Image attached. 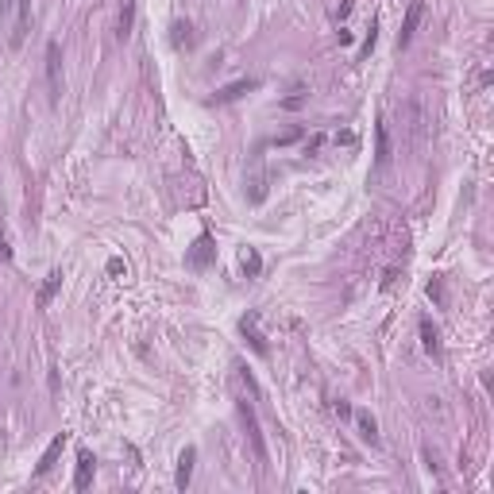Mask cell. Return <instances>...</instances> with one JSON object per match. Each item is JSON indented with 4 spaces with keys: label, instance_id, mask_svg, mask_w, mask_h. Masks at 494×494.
I'll use <instances>...</instances> for the list:
<instances>
[{
    "label": "cell",
    "instance_id": "cell-4",
    "mask_svg": "<svg viewBox=\"0 0 494 494\" xmlns=\"http://www.w3.org/2000/svg\"><path fill=\"white\" fill-rule=\"evenodd\" d=\"M421 16H425V4L421 0H413L406 8V20H402V31H398V50H406L409 43H413V35H417V23H421Z\"/></svg>",
    "mask_w": 494,
    "mask_h": 494
},
{
    "label": "cell",
    "instance_id": "cell-14",
    "mask_svg": "<svg viewBox=\"0 0 494 494\" xmlns=\"http://www.w3.org/2000/svg\"><path fill=\"white\" fill-rule=\"evenodd\" d=\"M421 344H425V351L429 356H440V336H436V329H433V320H421Z\"/></svg>",
    "mask_w": 494,
    "mask_h": 494
},
{
    "label": "cell",
    "instance_id": "cell-15",
    "mask_svg": "<svg viewBox=\"0 0 494 494\" xmlns=\"http://www.w3.org/2000/svg\"><path fill=\"white\" fill-rule=\"evenodd\" d=\"M356 425H359V436L367 440V444H378V425L371 413H356Z\"/></svg>",
    "mask_w": 494,
    "mask_h": 494
},
{
    "label": "cell",
    "instance_id": "cell-3",
    "mask_svg": "<svg viewBox=\"0 0 494 494\" xmlns=\"http://www.w3.org/2000/svg\"><path fill=\"white\" fill-rule=\"evenodd\" d=\"M240 417H243V425H247V436H251L255 460H259V467H267V444H263V433H259V417H255V406L247 398H240Z\"/></svg>",
    "mask_w": 494,
    "mask_h": 494
},
{
    "label": "cell",
    "instance_id": "cell-10",
    "mask_svg": "<svg viewBox=\"0 0 494 494\" xmlns=\"http://www.w3.org/2000/svg\"><path fill=\"white\" fill-rule=\"evenodd\" d=\"M213 236H201V240L194 243V251H189V267H197V271H201V267H209V259H213Z\"/></svg>",
    "mask_w": 494,
    "mask_h": 494
},
{
    "label": "cell",
    "instance_id": "cell-1",
    "mask_svg": "<svg viewBox=\"0 0 494 494\" xmlns=\"http://www.w3.org/2000/svg\"><path fill=\"white\" fill-rule=\"evenodd\" d=\"M28 28H31V0H4L0 31H8V50H20L28 43Z\"/></svg>",
    "mask_w": 494,
    "mask_h": 494
},
{
    "label": "cell",
    "instance_id": "cell-18",
    "mask_svg": "<svg viewBox=\"0 0 494 494\" xmlns=\"http://www.w3.org/2000/svg\"><path fill=\"white\" fill-rule=\"evenodd\" d=\"M0 259H8V240H4V232H0Z\"/></svg>",
    "mask_w": 494,
    "mask_h": 494
},
{
    "label": "cell",
    "instance_id": "cell-11",
    "mask_svg": "<svg viewBox=\"0 0 494 494\" xmlns=\"http://www.w3.org/2000/svg\"><path fill=\"white\" fill-rule=\"evenodd\" d=\"M59 286H62V271H50L47 282L39 286V298H35V305H39V309H47L50 301H54V294H59Z\"/></svg>",
    "mask_w": 494,
    "mask_h": 494
},
{
    "label": "cell",
    "instance_id": "cell-13",
    "mask_svg": "<svg viewBox=\"0 0 494 494\" xmlns=\"http://www.w3.org/2000/svg\"><path fill=\"white\" fill-rule=\"evenodd\" d=\"M247 89H255V81H232V85H224V89H216V105H224V101H236V97H243Z\"/></svg>",
    "mask_w": 494,
    "mask_h": 494
},
{
    "label": "cell",
    "instance_id": "cell-5",
    "mask_svg": "<svg viewBox=\"0 0 494 494\" xmlns=\"http://www.w3.org/2000/svg\"><path fill=\"white\" fill-rule=\"evenodd\" d=\"M194 464H197V448H185V452L178 455V475H174L178 491H185V486H189V479H194Z\"/></svg>",
    "mask_w": 494,
    "mask_h": 494
},
{
    "label": "cell",
    "instance_id": "cell-8",
    "mask_svg": "<svg viewBox=\"0 0 494 494\" xmlns=\"http://www.w3.org/2000/svg\"><path fill=\"white\" fill-rule=\"evenodd\" d=\"M132 28H136V0H124V4H120V16H116V39L124 43L127 35H132Z\"/></svg>",
    "mask_w": 494,
    "mask_h": 494
},
{
    "label": "cell",
    "instance_id": "cell-7",
    "mask_svg": "<svg viewBox=\"0 0 494 494\" xmlns=\"http://www.w3.org/2000/svg\"><path fill=\"white\" fill-rule=\"evenodd\" d=\"M62 448H66V433H59V436H54V440H50V444H47V452H43V460H39V467H35V475H47L50 467L59 464Z\"/></svg>",
    "mask_w": 494,
    "mask_h": 494
},
{
    "label": "cell",
    "instance_id": "cell-12",
    "mask_svg": "<svg viewBox=\"0 0 494 494\" xmlns=\"http://www.w3.org/2000/svg\"><path fill=\"white\" fill-rule=\"evenodd\" d=\"M93 464H97V460H93L89 452H81V455H78V475H74V491H85V486L93 483Z\"/></svg>",
    "mask_w": 494,
    "mask_h": 494
},
{
    "label": "cell",
    "instance_id": "cell-17",
    "mask_svg": "<svg viewBox=\"0 0 494 494\" xmlns=\"http://www.w3.org/2000/svg\"><path fill=\"white\" fill-rule=\"evenodd\" d=\"M243 271L259 274V255H255V251H243Z\"/></svg>",
    "mask_w": 494,
    "mask_h": 494
},
{
    "label": "cell",
    "instance_id": "cell-16",
    "mask_svg": "<svg viewBox=\"0 0 494 494\" xmlns=\"http://www.w3.org/2000/svg\"><path fill=\"white\" fill-rule=\"evenodd\" d=\"M174 43L178 47H194V28H189V23H178L174 28Z\"/></svg>",
    "mask_w": 494,
    "mask_h": 494
},
{
    "label": "cell",
    "instance_id": "cell-2",
    "mask_svg": "<svg viewBox=\"0 0 494 494\" xmlns=\"http://www.w3.org/2000/svg\"><path fill=\"white\" fill-rule=\"evenodd\" d=\"M47 97H50V105H59V97H62V47L59 43H47Z\"/></svg>",
    "mask_w": 494,
    "mask_h": 494
},
{
    "label": "cell",
    "instance_id": "cell-6",
    "mask_svg": "<svg viewBox=\"0 0 494 494\" xmlns=\"http://www.w3.org/2000/svg\"><path fill=\"white\" fill-rule=\"evenodd\" d=\"M375 139H378V147H375V166H378V170H387V163H390V155H394V151H390V132H387V124H382V120L375 124Z\"/></svg>",
    "mask_w": 494,
    "mask_h": 494
},
{
    "label": "cell",
    "instance_id": "cell-9",
    "mask_svg": "<svg viewBox=\"0 0 494 494\" xmlns=\"http://www.w3.org/2000/svg\"><path fill=\"white\" fill-rule=\"evenodd\" d=\"M240 329H243V336L251 340V348L259 351V356H267V340H263V332H259V317H255V313H247V317L240 320Z\"/></svg>",
    "mask_w": 494,
    "mask_h": 494
}]
</instances>
